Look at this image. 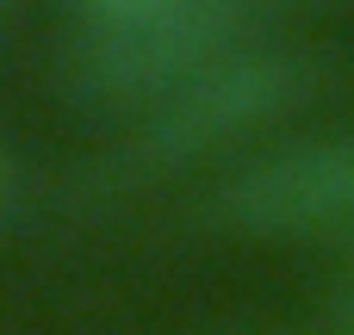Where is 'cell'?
Segmentation results:
<instances>
[{
    "label": "cell",
    "instance_id": "2",
    "mask_svg": "<svg viewBox=\"0 0 354 335\" xmlns=\"http://www.w3.org/2000/svg\"><path fill=\"white\" fill-rule=\"evenodd\" d=\"M311 87L305 56L274 50V44H249L212 68H199L193 81H180L174 93L156 99V118L143 124V155L149 162H193L205 149H224L230 137L280 118L286 106H299Z\"/></svg>",
    "mask_w": 354,
    "mask_h": 335
},
{
    "label": "cell",
    "instance_id": "4",
    "mask_svg": "<svg viewBox=\"0 0 354 335\" xmlns=\"http://www.w3.org/2000/svg\"><path fill=\"white\" fill-rule=\"evenodd\" d=\"M100 19H112V12H137V6H149V0H87Z\"/></svg>",
    "mask_w": 354,
    "mask_h": 335
},
{
    "label": "cell",
    "instance_id": "5",
    "mask_svg": "<svg viewBox=\"0 0 354 335\" xmlns=\"http://www.w3.org/2000/svg\"><path fill=\"white\" fill-rule=\"evenodd\" d=\"M6 199H12V162H6V149H0V211H6Z\"/></svg>",
    "mask_w": 354,
    "mask_h": 335
},
{
    "label": "cell",
    "instance_id": "1",
    "mask_svg": "<svg viewBox=\"0 0 354 335\" xmlns=\"http://www.w3.org/2000/svg\"><path fill=\"white\" fill-rule=\"evenodd\" d=\"M261 0H149L137 12L93 19L68 50V87L81 99H162L199 68L249 50Z\"/></svg>",
    "mask_w": 354,
    "mask_h": 335
},
{
    "label": "cell",
    "instance_id": "3",
    "mask_svg": "<svg viewBox=\"0 0 354 335\" xmlns=\"http://www.w3.org/2000/svg\"><path fill=\"white\" fill-rule=\"evenodd\" d=\"M224 224L249 236H311L354 218V137H305L255 155L218 193Z\"/></svg>",
    "mask_w": 354,
    "mask_h": 335
}]
</instances>
